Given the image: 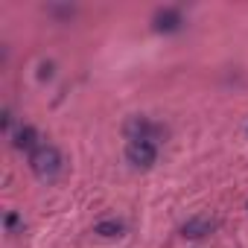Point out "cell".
I'll list each match as a JSON object with an SVG mask.
<instances>
[{
    "label": "cell",
    "instance_id": "cell-7",
    "mask_svg": "<svg viewBox=\"0 0 248 248\" xmlns=\"http://www.w3.org/2000/svg\"><path fill=\"white\" fill-rule=\"evenodd\" d=\"M123 222H117V219H105V222H99L96 228H93V233H99V236H105V239H114V236H123Z\"/></svg>",
    "mask_w": 248,
    "mask_h": 248
},
{
    "label": "cell",
    "instance_id": "cell-5",
    "mask_svg": "<svg viewBox=\"0 0 248 248\" xmlns=\"http://www.w3.org/2000/svg\"><path fill=\"white\" fill-rule=\"evenodd\" d=\"M181 12L178 9H161L155 18H152V27L158 30V32H175V30H181Z\"/></svg>",
    "mask_w": 248,
    "mask_h": 248
},
{
    "label": "cell",
    "instance_id": "cell-9",
    "mask_svg": "<svg viewBox=\"0 0 248 248\" xmlns=\"http://www.w3.org/2000/svg\"><path fill=\"white\" fill-rule=\"evenodd\" d=\"M9 126H12V111L6 108V111H3V129L9 132Z\"/></svg>",
    "mask_w": 248,
    "mask_h": 248
},
{
    "label": "cell",
    "instance_id": "cell-3",
    "mask_svg": "<svg viewBox=\"0 0 248 248\" xmlns=\"http://www.w3.org/2000/svg\"><path fill=\"white\" fill-rule=\"evenodd\" d=\"M123 132H126L129 140H149V143H155L164 135V129L155 126V123L146 120V117H129L126 126H123Z\"/></svg>",
    "mask_w": 248,
    "mask_h": 248
},
{
    "label": "cell",
    "instance_id": "cell-4",
    "mask_svg": "<svg viewBox=\"0 0 248 248\" xmlns=\"http://www.w3.org/2000/svg\"><path fill=\"white\" fill-rule=\"evenodd\" d=\"M213 231H216V219H210V216H193V219H187L184 228H181V233H184L187 239H202V236H207V233H213Z\"/></svg>",
    "mask_w": 248,
    "mask_h": 248
},
{
    "label": "cell",
    "instance_id": "cell-1",
    "mask_svg": "<svg viewBox=\"0 0 248 248\" xmlns=\"http://www.w3.org/2000/svg\"><path fill=\"white\" fill-rule=\"evenodd\" d=\"M30 170H32L35 178H41V181L56 178V175L62 172V152H59L56 146H50V143L38 146L35 152H30Z\"/></svg>",
    "mask_w": 248,
    "mask_h": 248
},
{
    "label": "cell",
    "instance_id": "cell-6",
    "mask_svg": "<svg viewBox=\"0 0 248 248\" xmlns=\"http://www.w3.org/2000/svg\"><path fill=\"white\" fill-rule=\"evenodd\" d=\"M35 140H38V132H35L32 126H21V129L12 135V146H15V149H30V152H35V149H38Z\"/></svg>",
    "mask_w": 248,
    "mask_h": 248
},
{
    "label": "cell",
    "instance_id": "cell-2",
    "mask_svg": "<svg viewBox=\"0 0 248 248\" xmlns=\"http://www.w3.org/2000/svg\"><path fill=\"white\" fill-rule=\"evenodd\" d=\"M126 161L135 170H152L158 161V146L149 140H129L126 143Z\"/></svg>",
    "mask_w": 248,
    "mask_h": 248
},
{
    "label": "cell",
    "instance_id": "cell-8",
    "mask_svg": "<svg viewBox=\"0 0 248 248\" xmlns=\"http://www.w3.org/2000/svg\"><path fill=\"white\" fill-rule=\"evenodd\" d=\"M18 222H21V219H18V213H6V228H9V231H15V228H18Z\"/></svg>",
    "mask_w": 248,
    "mask_h": 248
}]
</instances>
